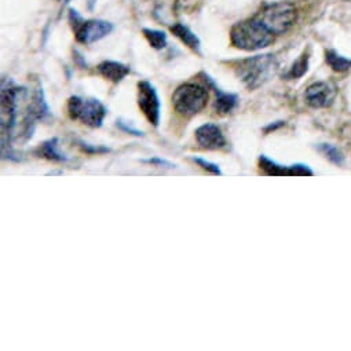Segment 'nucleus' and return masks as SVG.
I'll return each instance as SVG.
<instances>
[{
  "instance_id": "nucleus-8",
  "label": "nucleus",
  "mask_w": 351,
  "mask_h": 351,
  "mask_svg": "<svg viewBox=\"0 0 351 351\" xmlns=\"http://www.w3.org/2000/svg\"><path fill=\"white\" fill-rule=\"evenodd\" d=\"M196 139L203 149L218 150L226 146V138L217 124L207 123L196 130Z\"/></svg>"
},
{
  "instance_id": "nucleus-12",
  "label": "nucleus",
  "mask_w": 351,
  "mask_h": 351,
  "mask_svg": "<svg viewBox=\"0 0 351 351\" xmlns=\"http://www.w3.org/2000/svg\"><path fill=\"white\" fill-rule=\"evenodd\" d=\"M98 72L105 79L113 83H120L130 73V68L116 61H104L98 65Z\"/></svg>"
},
{
  "instance_id": "nucleus-15",
  "label": "nucleus",
  "mask_w": 351,
  "mask_h": 351,
  "mask_svg": "<svg viewBox=\"0 0 351 351\" xmlns=\"http://www.w3.org/2000/svg\"><path fill=\"white\" fill-rule=\"evenodd\" d=\"M143 35L150 43V46L156 50H161L167 46V36L161 31H154V29H143Z\"/></svg>"
},
{
  "instance_id": "nucleus-5",
  "label": "nucleus",
  "mask_w": 351,
  "mask_h": 351,
  "mask_svg": "<svg viewBox=\"0 0 351 351\" xmlns=\"http://www.w3.org/2000/svg\"><path fill=\"white\" fill-rule=\"evenodd\" d=\"M69 116L73 120H80L88 127L98 128L102 125L108 113L104 104L95 98L72 97L68 102Z\"/></svg>"
},
{
  "instance_id": "nucleus-11",
  "label": "nucleus",
  "mask_w": 351,
  "mask_h": 351,
  "mask_svg": "<svg viewBox=\"0 0 351 351\" xmlns=\"http://www.w3.org/2000/svg\"><path fill=\"white\" fill-rule=\"evenodd\" d=\"M207 80L210 82L211 87L214 88V91H215V94H217V99H215V104H214L215 112L219 113V114H228V113L233 112L234 108H236L237 104H239V97H237L236 94L225 93V91H222L221 88H218V87L215 86V83H214L210 77H207Z\"/></svg>"
},
{
  "instance_id": "nucleus-20",
  "label": "nucleus",
  "mask_w": 351,
  "mask_h": 351,
  "mask_svg": "<svg viewBox=\"0 0 351 351\" xmlns=\"http://www.w3.org/2000/svg\"><path fill=\"white\" fill-rule=\"evenodd\" d=\"M142 162H147V164H152V165H156V167H160V168H173L175 164L165 160V158H161V157H150V158H143L141 160Z\"/></svg>"
},
{
  "instance_id": "nucleus-2",
  "label": "nucleus",
  "mask_w": 351,
  "mask_h": 351,
  "mask_svg": "<svg viewBox=\"0 0 351 351\" xmlns=\"http://www.w3.org/2000/svg\"><path fill=\"white\" fill-rule=\"evenodd\" d=\"M277 64L273 56H256L239 62L236 71L243 83L250 88L255 90L265 84L276 72Z\"/></svg>"
},
{
  "instance_id": "nucleus-4",
  "label": "nucleus",
  "mask_w": 351,
  "mask_h": 351,
  "mask_svg": "<svg viewBox=\"0 0 351 351\" xmlns=\"http://www.w3.org/2000/svg\"><path fill=\"white\" fill-rule=\"evenodd\" d=\"M208 101V93L204 87L195 84V83H186L177 88L173 93L172 102L173 108L177 109L178 113L182 116L191 117L202 112Z\"/></svg>"
},
{
  "instance_id": "nucleus-6",
  "label": "nucleus",
  "mask_w": 351,
  "mask_h": 351,
  "mask_svg": "<svg viewBox=\"0 0 351 351\" xmlns=\"http://www.w3.org/2000/svg\"><path fill=\"white\" fill-rule=\"evenodd\" d=\"M71 23L76 34L77 42L83 45H91L109 35L113 29L110 23L106 21H84L76 12L71 10Z\"/></svg>"
},
{
  "instance_id": "nucleus-23",
  "label": "nucleus",
  "mask_w": 351,
  "mask_h": 351,
  "mask_svg": "<svg viewBox=\"0 0 351 351\" xmlns=\"http://www.w3.org/2000/svg\"><path fill=\"white\" fill-rule=\"evenodd\" d=\"M95 2H97V0H88V3H90V8H93Z\"/></svg>"
},
{
  "instance_id": "nucleus-7",
  "label": "nucleus",
  "mask_w": 351,
  "mask_h": 351,
  "mask_svg": "<svg viewBox=\"0 0 351 351\" xmlns=\"http://www.w3.org/2000/svg\"><path fill=\"white\" fill-rule=\"evenodd\" d=\"M138 105L149 123L157 127L160 123V98L149 82H141L138 84Z\"/></svg>"
},
{
  "instance_id": "nucleus-13",
  "label": "nucleus",
  "mask_w": 351,
  "mask_h": 351,
  "mask_svg": "<svg viewBox=\"0 0 351 351\" xmlns=\"http://www.w3.org/2000/svg\"><path fill=\"white\" fill-rule=\"evenodd\" d=\"M40 156L46 157L47 160L56 161V162H68L69 158L60 150V143L57 138H51L40 146Z\"/></svg>"
},
{
  "instance_id": "nucleus-22",
  "label": "nucleus",
  "mask_w": 351,
  "mask_h": 351,
  "mask_svg": "<svg viewBox=\"0 0 351 351\" xmlns=\"http://www.w3.org/2000/svg\"><path fill=\"white\" fill-rule=\"evenodd\" d=\"M80 143V147L86 152V153H108L109 149L108 147H104V146H93L90 143H86V142H79Z\"/></svg>"
},
{
  "instance_id": "nucleus-21",
  "label": "nucleus",
  "mask_w": 351,
  "mask_h": 351,
  "mask_svg": "<svg viewBox=\"0 0 351 351\" xmlns=\"http://www.w3.org/2000/svg\"><path fill=\"white\" fill-rule=\"evenodd\" d=\"M116 125H117L121 131H124L125 134H130V135H134V136H143V132H142V131H139L138 128L130 125L128 123H124L123 120H119V121L116 123Z\"/></svg>"
},
{
  "instance_id": "nucleus-16",
  "label": "nucleus",
  "mask_w": 351,
  "mask_h": 351,
  "mask_svg": "<svg viewBox=\"0 0 351 351\" xmlns=\"http://www.w3.org/2000/svg\"><path fill=\"white\" fill-rule=\"evenodd\" d=\"M326 62L329 64V66L333 71H337V72H344V71L351 68V61L337 56L335 51H328L326 53Z\"/></svg>"
},
{
  "instance_id": "nucleus-17",
  "label": "nucleus",
  "mask_w": 351,
  "mask_h": 351,
  "mask_svg": "<svg viewBox=\"0 0 351 351\" xmlns=\"http://www.w3.org/2000/svg\"><path fill=\"white\" fill-rule=\"evenodd\" d=\"M307 66H308V57L307 56H302L300 60H298L292 69L289 71L288 73V77L291 79H298V77H302L306 72H307Z\"/></svg>"
},
{
  "instance_id": "nucleus-14",
  "label": "nucleus",
  "mask_w": 351,
  "mask_h": 351,
  "mask_svg": "<svg viewBox=\"0 0 351 351\" xmlns=\"http://www.w3.org/2000/svg\"><path fill=\"white\" fill-rule=\"evenodd\" d=\"M171 32L178 39H181L189 49H192L197 53L200 51V40L188 27L178 23V24H175V25L171 27Z\"/></svg>"
},
{
  "instance_id": "nucleus-18",
  "label": "nucleus",
  "mask_w": 351,
  "mask_h": 351,
  "mask_svg": "<svg viewBox=\"0 0 351 351\" xmlns=\"http://www.w3.org/2000/svg\"><path fill=\"white\" fill-rule=\"evenodd\" d=\"M318 149H319V152H322V154H324L326 158H329L330 161H333V162H336V164H341V162H343V156H341V153H340L336 147L324 143V145H321Z\"/></svg>"
},
{
  "instance_id": "nucleus-1",
  "label": "nucleus",
  "mask_w": 351,
  "mask_h": 351,
  "mask_svg": "<svg viewBox=\"0 0 351 351\" xmlns=\"http://www.w3.org/2000/svg\"><path fill=\"white\" fill-rule=\"evenodd\" d=\"M232 45L240 50L255 51L273 43L274 35L258 20L251 19L236 24L230 32Z\"/></svg>"
},
{
  "instance_id": "nucleus-19",
  "label": "nucleus",
  "mask_w": 351,
  "mask_h": 351,
  "mask_svg": "<svg viewBox=\"0 0 351 351\" xmlns=\"http://www.w3.org/2000/svg\"><path fill=\"white\" fill-rule=\"evenodd\" d=\"M192 160H193L195 162H197L202 168H204L206 171H208V172H211V173H214V175H223L221 167H219L218 164L213 162V161H208V160L202 158V157H192Z\"/></svg>"
},
{
  "instance_id": "nucleus-24",
  "label": "nucleus",
  "mask_w": 351,
  "mask_h": 351,
  "mask_svg": "<svg viewBox=\"0 0 351 351\" xmlns=\"http://www.w3.org/2000/svg\"><path fill=\"white\" fill-rule=\"evenodd\" d=\"M348 2H351V0H348Z\"/></svg>"
},
{
  "instance_id": "nucleus-10",
  "label": "nucleus",
  "mask_w": 351,
  "mask_h": 351,
  "mask_svg": "<svg viewBox=\"0 0 351 351\" xmlns=\"http://www.w3.org/2000/svg\"><path fill=\"white\" fill-rule=\"evenodd\" d=\"M259 164L267 175H313V171L304 164H293L289 167L280 165L266 156H261Z\"/></svg>"
},
{
  "instance_id": "nucleus-9",
  "label": "nucleus",
  "mask_w": 351,
  "mask_h": 351,
  "mask_svg": "<svg viewBox=\"0 0 351 351\" xmlns=\"http://www.w3.org/2000/svg\"><path fill=\"white\" fill-rule=\"evenodd\" d=\"M335 99V88L328 83H315L306 90V101L313 108H326Z\"/></svg>"
},
{
  "instance_id": "nucleus-3",
  "label": "nucleus",
  "mask_w": 351,
  "mask_h": 351,
  "mask_svg": "<svg viewBox=\"0 0 351 351\" xmlns=\"http://www.w3.org/2000/svg\"><path fill=\"white\" fill-rule=\"evenodd\" d=\"M258 19L273 35L285 34L296 20V9L292 3L280 2L267 5L255 17Z\"/></svg>"
}]
</instances>
